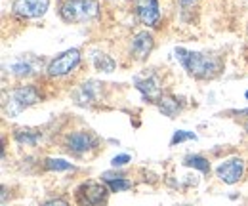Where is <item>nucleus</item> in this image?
<instances>
[{"label": "nucleus", "mask_w": 248, "mask_h": 206, "mask_svg": "<svg viewBox=\"0 0 248 206\" xmlns=\"http://www.w3.org/2000/svg\"><path fill=\"white\" fill-rule=\"evenodd\" d=\"M176 59L186 67L195 79H212L219 73V59L201 52H189L186 48H176Z\"/></svg>", "instance_id": "obj_1"}, {"label": "nucleus", "mask_w": 248, "mask_h": 206, "mask_svg": "<svg viewBox=\"0 0 248 206\" xmlns=\"http://www.w3.org/2000/svg\"><path fill=\"white\" fill-rule=\"evenodd\" d=\"M63 21L67 23H84L97 17L99 14V2L97 0H67L62 4Z\"/></svg>", "instance_id": "obj_2"}, {"label": "nucleus", "mask_w": 248, "mask_h": 206, "mask_svg": "<svg viewBox=\"0 0 248 206\" xmlns=\"http://www.w3.org/2000/svg\"><path fill=\"white\" fill-rule=\"evenodd\" d=\"M109 197V187L97 181H86L77 187L75 201L77 206H103Z\"/></svg>", "instance_id": "obj_3"}, {"label": "nucleus", "mask_w": 248, "mask_h": 206, "mask_svg": "<svg viewBox=\"0 0 248 206\" xmlns=\"http://www.w3.org/2000/svg\"><path fill=\"white\" fill-rule=\"evenodd\" d=\"M38 90L34 88V86H19V88L12 90L10 92V101H6V105L10 103V109H8V113L10 115H17V113H21L23 109H27V107H31L34 105L36 101H38Z\"/></svg>", "instance_id": "obj_4"}, {"label": "nucleus", "mask_w": 248, "mask_h": 206, "mask_svg": "<svg viewBox=\"0 0 248 206\" xmlns=\"http://www.w3.org/2000/svg\"><path fill=\"white\" fill-rule=\"evenodd\" d=\"M78 63H80V52L77 48H71L52 59L48 63L46 71L50 77H63V75H69Z\"/></svg>", "instance_id": "obj_5"}, {"label": "nucleus", "mask_w": 248, "mask_h": 206, "mask_svg": "<svg viewBox=\"0 0 248 206\" xmlns=\"http://www.w3.org/2000/svg\"><path fill=\"white\" fill-rule=\"evenodd\" d=\"M50 6V0H14V14L19 17H27V19H36L42 17L46 14Z\"/></svg>", "instance_id": "obj_6"}, {"label": "nucleus", "mask_w": 248, "mask_h": 206, "mask_svg": "<svg viewBox=\"0 0 248 206\" xmlns=\"http://www.w3.org/2000/svg\"><path fill=\"white\" fill-rule=\"evenodd\" d=\"M134 12L145 27H156L160 19L158 0H134Z\"/></svg>", "instance_id": "obj_7"}, {"label": "nucleus", "mask_w": 248, "mask_h": 206, "mask_svg": "<svg viewBox=\"0 0 248 206\" xmlns=\"http://www.w3.org/2000/svg\"><path fill=\"white\" fill-rule=\"evenodd\" d=\"M99 95H101V84L95 82V80H88L73 92V99L80 107L93 105L95 101H99Z\"/></svg>", "instance_id": "obj_8"}, {"label": "nucleus", "mask_w": 248, "mask_h": 206, "mask_svg": "<svg viewBox=\"0 0 248 206\" xmlns=\"http://www.w3.org/2000/svg\"><path fill=\"white\" fill-rule=\"evenodd\" d=\"M216 174L223 183L233 185V183H237V181L243 177V174H245V162H243V158L225 160V162H221V164L217 166Z\"/></svg>", "instance_id": "obj_9"}, {"label": "nucleus", "mask_w": 248, "mask_h": 206, "mask_svg": "<svg viewBox=\"0 0 248 206\" xmlns=\"http://www.w3.org/2000/svg\"><path fill=\"white\" fill-rule=\"evenodd\" d=\"M134 84H136V88L143 94V97H147L151 101H158L162 97L160 79L156 75H153V73H149L145 77H136L134 79Z\"/></svg>", "instance_id": "obj_10"}, {"label": "nucleus", "mask_w": 248, "mask_h": 206, "mask_svg": "<svg viewBox=\"0 0 248 206\" xmlns=\"http://www.w3.org/2000/svg\"><path fill=\"white\" fill-rule=\"evenodd\" d=\"M153 46H155L153 34L147 32V31H141V32H138V34L132 38V42H130V54L136 59H145L151 54Z\"/></svg>", "instance_id": "obj_11"}, {"label": "nucleus", "mask_w": 248, "mask_h": 206, "mask_svg": "<svg viewBox=\"0 0 248 206\" xmlns=\"http://www.w3.org/2000/svg\"><path fill=\"white\" fill-rule=\"evenodd\" d=\"M97 140L93 138L90 132H73L71 136H67V149L73 151L75 155H82L86 151H90L92 147H95Z\"/></svg>", "instance_id": "obj_12"}, {"label": "nucleus", "mask_w": 248, "mask_h": 206, "mask_svg": "<svg viewBox=\"0 0 248 206\" xmlns=\"http://www.w3.org/2000/svg\"><path fill=\"white\" fill-rule=\"evenodd\" d=\"M36 69V59L29 58V56H21V58H16L10 63V73L17 79H23V77H29L34 73Z\"/></svg>", "instance_id": "obj_13"}, {"label": "nucleus", "mask_w": 248, "mask_h": 206, "mask_svg": "<svg viewBox=\"0 0 248 206\" xmlns=\"http://www.w3.org/2000/svg\"><path fill=\"white\" fill-rule=\"evenodd\" d=\"M101 179L105 181V185L109 187L111 193H121V191H128L132 189V181L126 179L123 174H113V172H105Z\"/></svg>", "instance_id": "obj_14"}, {"label": "nucleus", "mask_w": 248, "mask_h": 206, "mask_svg": "<svg viewBox=\"0 0 248 206\" xmlns=\"http://www.w3.org/2000/svg\"><path fill=\"white\" fill-rule=\"evenodd\" d=\"M14 138H16V142L21 143V145L34 147V145L38 143V140H40V132H38V130H29V128H19V130H16Z\"/></svg>", "instance_id": "obj_15"}, {"label": "nucleus", "mask_w": 248, "mask_h": 206, "mask_svg": "<svg viewBox=\"0 0 248 206\" xmlns=\"http://www.w3.org/2000/svg\"><path fill=\"white\" fill-rule=\"evenodd\" d=\"M156 105H158V109L162 111V115H166V117L174 118L178 115V111H180V103H178V99L174 97V95H162L158 101H156Z\"/></svg>", "instance_id": "obj_16"}, {"label": "nucleus", "mask_w": 248, "mask_h": 206, "mask_svg": "<svg viewBox=\"0 0 248 206\" xmlns=\"http://www.w3.org/2000/svg\"><path fill=\"white\" fill-rule=\"evenodd\" d=\"M93 67L97 69V71H103V73H113L115 71V67H117V63H115V59L111 58V56H107V54H93Z\"/></svg>", "instance_id": "obj_17"}, {"label": "nucleus", "mask_w": 248, "mask_h": 206, "mask_svg": "<svg viewBox=\"0 0 248 206\" xmlns=\"http://www.w3.org/2000/svg\"><path fill=\"white\" fill-rule=\"evenodd\" d=\"M184 164L189 166V168H197V170H201V172H208V170H210L208 158H204V157H201V155H187L186 158H184Z\"/></svg>", "instance_id": "obj_18"}, {"label": "nucleus", "mask_w": 248, "mask_h": 206, "mask_svg": "<svg viewBox=\"0 0 248 206\" xmlns=\"http://www.w3.org/2000/svg\"><path fill=\"white\" fill-rule=\"evenodd\" d=\"M44 166H46L48 170H52V172H65V170H73V168H75L71 162H67V160H63V158H46Z\"/></svg>", "instance_id": "obj_19"}, {"label": "nucleus", "mask_w": 248, "mask_h": 206, "mask_svg": "<svg viewBox=\"0 0 248 206\" xmlns=\"http://www.w3.org/2000/svg\"><path fill=\"white\" fill-rule=\"evenodd\" d=\"M187 140H197V136L193 134V132H187V130H178L176 134H174V138H172V145H178V143H182V142H187Z\"/></svg>", "instance_id": "obj_20"}, {"label": "nucleus", "mask_w": 248, "mask_h": 206, "mask_svg": "<svg viewBox=\"0 0 248 206\" xmlns=\"http://www.w3.org/2000/svg\"><path fill=\"white\" fill-rule=\"evenodd\" d=\"M126 162H130V155H117V157H113V160H111V164H113V168H119V166H124Z\"/></svg>", "instance_id": "obj_21"}, {"label": "nucleus", "mask_w": 248, "mask_h": 206, "mask_svg": "<svg viewBox=\"0 0 248 206\" xmlns=\"http://www.w3.org/2000/svg\"><path fill=\"white\" fill-rule=\"evenodd\" d=\"M42 206H69V203H67V201H63V199H52V201L44 203Z\"/></svg>", "instance_id": "obj_22"}, {"label": "nucleus", "mask_w": 248, "mask_h": 206, "mask_svg": "<svg viewBox=\"0 0 248 206\" xmlns=\"http://www.w3.org/2000/svg\"><path fill=\"white\" fill-rule=\"evenodd\" d=\"M195 2H197V0H180V4H182V6H193Z\"/></svg>", "instance_id": "obj_23"}, {"label": "nucleus", "mask_w": 248, "mask_h": 206, "mask_svg": "<svg viewBox=\"0 0 248 206\" xmlns=\"http://www.w3.org/2000/svg\"><path fill=\"white\" fill-rule=\"evenodd\" d=\"M245 130H247V132H248V122H247V124H245Z\"/></svg>", "instance_id": "obj_24"}, {"label": "nucleus", "mask_w": 248, "mask_h": 206, "mask_svg": "<svg viewBox=\"0 0 248 206\" xmlns=\"http://www.w3.org/2000/svg\"><path fill=\"white\" fill-rule=\"evenodd\" d=\"M245 97H247V99H248V90H247V94H245Z\"/></svg>", "instance_id": "obj_25"}]
</instances>
